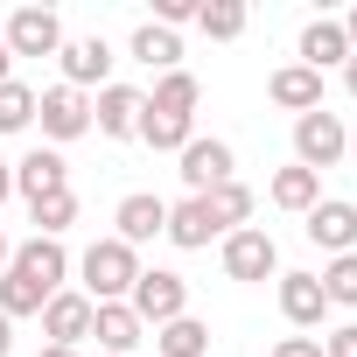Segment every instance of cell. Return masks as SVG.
I'll use <instances>...</instances> for the list:
<instances>
[{
	"instance_id": "cell-1",
	"label": "cell",
	"mask_w": 357,
	"mask_h": 357,
	"mask_svg": "<svg viewBox=\"0 0 357 357\" xmlns=\"http://www.w3.org/2000/svg\"><path fill=\"white\" fill-rule=\"evenodd\" d=\"M77 273H84V294H91V301H126L133 280H140V252L119 245V238H98V245L77 259Z\"/></svg>"
},
{
	"instance_id": "cell-2",
	"label": "cell",
	"mask_w": 357,
	"mask_h": 357,
	"mask_svg": "<svg viewBox=\"0 0 357 357\" xmlns=\"http://www.w3.org/2000/svg\"><path fill=\"white\" fill-rule=\"evenodd\" d=\"M126 308L140 315V329H161V322H175V315H190V280L175 273V266H140Z\"/></svg>"
},
{
	"instance_id": "cell-3",
	"label": "cell",
	"mask_w": 357,
	"mask_h": 357,
	"mask_svg": "<svg viewBox=\"0 0 357 357\" xmlns=\"http://www.w3.org/2000/svg\"><path fill=\"white\" fill-rule=\"evenodd\" d=\"M343 154H350V126H343L329 105H315V112H301V119H294V168L322 175V168H336Z\"/></svg>"
},
{
	"instance_id": "cell-4",
	"label": "cell",
	"mask_w": 357,
	"mask_h": 357,
	"mask_svg": "<svg viewBox=\"0 0 357 357\" xmlns=\"http://www.w3.org/2000/svg\"><path fill=\"white\" fill-rule=\"evenodd\" d=\"M36 119H43V140L50 147H70V140L91 133V98L70 91V84H50V91H36Z\"/></svg>"
},
{
	"instance_id": "cell-5",
	"label": "cell",
	"mask_w": 357,
	"mask_h": 357,
	"mask_svg": "<svg viewBox=\"0 0 357 357\" xmlns=\"http://www.w3.org/2000/svg\"><path fill=\"white\" fill-rule=\"evenodd\" d=\"M225 273H231V280H273V273H280V245H273V231H259V225L225 231Z\"/></svg>"
},
{
	"instance_id": "cell-6",
	"label": "cell",
	"mask_w": 357,
	"mask_h": 357,
	"mask_svg": "<svg viewBox=\"0 0 357 357\" xmlns=\"http://www.w3.org/2000/svg\"><path fill=\"white\" fill-rule=\"evenodd\" d=\"M301 231H308V245H322L329 259H343V252H357V204L350 197H322L301 218Z\"/></svg>"
},
{
	"instance_id": "cell-7",
	"label": "cell",
	"mask_w": 357,
	"mask_h": 357,
	"mask_svg": "<svg viewBox=\"0 0 357 357\" xmlns=\"http://www.w3.org/2000/svg\"><path fill=\"white\" fill-rule=\"evenodd\" d=\"M0 43H8V56H56L63 50V22L50 8H15L8 29H0Z\"/></svg>"
},
{
	"instance_id": "cell-8",
	"label": "cell",
	"mask_w": 357,
	"mask_h": 357,
	"mask_svg": "<svg viewBox=\"0 0 357 357\" xmlns=\"http://www.w3.org/2000/svg\"><path fill=\"white\" fill-rule=\"evenodd\" d=\"M63 190H70V161L56 147H29L15 161V197L22 204H43V197H63Z\"/></svg>"
},
{
	"instance_id": "cell-9",
	"label": "cell",
	"mask_w": 357,
	"mask_h": 357,
	"mask_svg": "<svg viewBox=\"0 0 357 357\" xmlns=\"http://www.w3.org/2000/svg\"><path fill=\"white\" fill-rule=\"evenodd\" d=\"M22 280H36L43 294H63V280H70V252H63V238H29V245H15V259H8Z\"/></svg>"
},
{
	"instance_id": "cell-10",
	"label": "cell",
	"mask_w": 357,
	"mask_h": 357,
	"mask_svg": "<svg viewBox=\"0 0 357 357\" xmlns=\"http://www.w3.org/2000/svg\"><path fill=\"white\" fill-rule=\"evenodd\" d=\"M43 336H50V343L84 350V343H91V294H84V287L50 294V301H43Z\"/></svg>"
},
{
	"instance_id": "cell-11",
	"label": "cell",
	"mask_w": 357,
	"mask_h": 357,
	"mask_svg": "<svg viewBox=\"0 0 357 357\" xmlns=\"http://www.w3.org/2000/svg\"><path fill=\"white\" fill-rule=\"evenodd\" d=\"M175 161H183V183H190V197H211L218 183H231V168H238V161H231V147H225V140H204V133H197L183 154H175Z\"/></svg>"
},
{
	"instance_id": "cell-12",
	"label": "cell",
	"mask_w": 357,
	"mask_h": 357,
	"mask_svg": "<svg viewBox=\"0 0 357 357\" xmlns=\"http://www.w3.org/2000/svg\"><path fill=\"white\" fill-rule=\"evenodd\" d=\"M112 225H119V231H112V238H119V245H133V252H140V245H147V238H161V231H168V204H161V197H154V190H133V197H126V204H119V211H112Z\"/></svg>"
},
{
	"instance_id": "cell-13",
	"label": "cell",
	"mask_w": 357,
	"mask_h": 357,
	"mask_svg": "<svg viewBox=\"0 0 357 357\" xmlns=\"http://www.w3.org/2000/svg\"><path fill=\"white\" fill-rule=\"evenodd\" d=\"M63 56V84L70 91H105V77H112V50H105V36H77V43H63L56 50Z\"/></svg>"
},
{
	"instance_id": "cell-14",
	"label": "cell",
	"mask_w": 357,
	"mask_h": 357,
	"mask_svg": "<svg viewBox=\"0 0 357 357\" xmlns=\"http://www.w3.org/2000/svg\"><path fill=\"white\" fill-rule=\"evenodd\" d=\"M91 336H98L105 357H133L147 329H140V315H133L126 301H91Z\"/></svg>"
},
{
	"instance_id": "cell-15",
	"label": "cell",
	"mask_w": 357,
	"mask_h": 357,
	"mask_svg": "<svg viewBox=\"0 0 357 357\" xmlns=\"http://www.w3.org/2000/svg\"><path fill=\"white\" fill-rule=\"evenodd\" d=\"M91 126H98L105 140H133V133H140V91H133V84H105V91L91 98Z\"/></svg>"
},
{
	"instance_id": "cell-16",
	"label": "cell",
	"mask_w": 357,
	"mask_h": 357,
	"mask_svg": "<svg viewBox=\"0 0 357 357\" xmlns=\"http://www.w3.org/2000/svg\"><path fill=\"white\" fill-rule=\"evenodd\" d=\"M168 245H183V252H204L211 238H225L218 231V218H211V204L204 197H183V204H168V231H161Z\"/></svg>"
},
{
	"instance_id": "cell-17",
	"label": "cell",
	"mask_w": 357,
	"mask_h": 357,
	"mask_svg": "<svg viewBox=\"0 0 357 357\" xmlns=\"http://www.w3.org/2000/svg\"><path fill=\"white\" fill-rule=\"evenodd\" d=\"M294 56H301V70H315V77H322L329 63H350V36H343V22L315 15V22L301 29V50H294Z\"/></svg>"
},
{
	"instance_id": "cell-18",
	"label": "cell",
	"mask_w": 357,
	"mask_h": 357,
	"mask_svg": "<svg viewBox=\"0 0 357 357\" xmlns=\"http://www.w3.org/2000/svg\"><path fill=\"white\" fill-rule=\"evenodd\" d=\"M266 98H273L280 112H294V119H301V112H315V105H322V77H315V70H301V63H280V70L266 77Z\"/></svg>"
},
{
	"instance_id": "cell-19",
	"label": "cell",
	"mask_w": 357,
	"mask_h": 357,
	"mask_svg": "<svg viewBox=\"0 0 357 357\" xmlns=\"http://www.w3.org/2000/svg\"><path fill=\"white\" fill-rule=\"evenodd\" d=\"M280 315H287L294 329H315V322L329 315L322 280H315V273H280Z\"/></svg>"
},
{
	"instance_id": "cell-20",
	"label": "cell",
	"mask_w": 357,
	"mask_h": 357,
	"mask_svg": "<svg viewBox=\"0 0 357 357\" xmlns=\"http://www.w3.org/2000/svg\"><path fill=\"white\" fill-rule=\"evenodd\" d=\"M133 140H147L154 154H183L190 140H197V119H175V112H154L147 98H140V133Z\"/></svg>"
},
{
	"instance_id": "cell-21",
	"label": "cell",
	"mask_w": 357,
	"mask_h": 357,
	"mask_svg": "<svg viewBox=\"0 0 357 357\" xmlns=\"http://www.w3.org/2000/svg\"><path fill=\"white\" fill-rule=\"evenodd\" d=\"M126 50H133V63H147V70H161V77L183 70V36H168V29H154V22H140Z\"/></svg>"
},
{
	"instance_id": "cell-22",
	"label": "cell",
	"mask_w": 357,
	"mask_h": 357,
	"mask_svg": "<svg viewBox=\"0 0 357 357\" xmlns=\"http://www.w3.org/2000/svg\"><path fill=\"white\" fill-rule=\"evenodd\" d=\"M147 105H154V112H175V119H197V105H204V84H197L190 70H168V77H154Z\"/></svg>"
},
{
	"instance_id": "cell-23",
	"label": "cell",
	"mask_w": 357,
	"mask_h": 357,
	"mask_svg": "<svg viewBox=\"0 0 357 357\" xmlns=\"http://www.w3.org/2000/svg\"><path fill=\"white\" fill-rule=\"evenodd\" d=\"M266 197H273L280 211H294V218H308V211L322 204V175H308V168H294V161H287V168L273 175V190H266Z\"/></svg>"
},
{
	"instance_id": "cell-24",
	"label": "cell",
	"mask_w": 357,
	"mask_h": 357,
	"mask_svg": "<svg viewBox=\"0 0 357 357\" xmlns=\"http://www.w3.org/2000/svg\"><path fill=\"white\" fill-rule=\"evenodd\" d=\"M204 350H211V322L197 315H175L154 329V357H204Z\"/></svg>"
},
{
	"instance_id": "cell-25",
	"label": "cell",
	"mask_w": 357,
	"mask_h": 357,
	"mask_svg": "<svg viewBox=\"0 0 357 357\" xmlns=\"http://www.w3.org/2000/svg\"><path fill=\"white\" fill-rule=\"evenodd\" d=\"M245 0H204V8H197V29L211 36V43H238L245 36Z\"/></svg>"
},
{
	"instance_id": "cell-26",
	"label": "cell",
	"mask_w": 357,
	"mask_h": 357,
	"mask_svg": "<svg viewBox=\"0 0 357 357\" xmlns=\"http://www.w3.org/2000/svg\"><path fill=\"white\" fill-rule=\"evenodd\" d=\"M204 204H211V218H218V231H238V225H252V190L238 183V175H231V183H218V190H211Z\"/></svg>"
},
{
	"instance_id": "cell-27",
	"label": "cell",
	"mask_w": 357,
	"mask_h": 357,
	"mask_svg": "<svg viewBox=\"0 0 357 357\" xmlns=\"http://www.w3.org/2000/svg\"><path fill=\"white\" fill-rule=\"evenodd\" d=\"M43 301H50V294H43L36 280H22L15 266L0 273V315H8V322H22V315H43Z\"/></svg>"
},
{
	"instance_id": "cell-28",
	"label": "cell",
	"mask_w": 357,
	"mask_h": 357,
	"mask_svg": "<svg viewBox=\"0 0 357 357\" xmlns=\"http://www.w3.org/2000/svg\"><path fill=\"white\" fill-rule=\"evenodd\" d=\"M322 294H329V308H357V252H343V259H329L322 273Z\"/></svg>"
},
{
	"instance_id": "cell-29",
	"label": "cell",
	"mask_w": 357,
	"mask_h": 357,
	"mask_svg": "<svg viewBox=\"0 0 357 357\" xmlns=\"http://www.w3.org/2000/svg\"><path fill=\"white\" fill-rule=\"evenodd\" d=\"M29 119H36V91L22 77H8V84H0V133H22Z\"/></svg>"
},
{
	"instance_id": "cell-30",
	"label": "cell",
	"mask_w": 357,
	"mask_h": 357,
	"mask_svg": "<svg viewBox=\"0 0 357 357\" xmlns=\"http://www.w3.org/2000/svg\"><path fill=\"white\" fill-rule=\"evenodd\" d=\"M29 218L43 225V238H63L70 225H77V197L63 190V197H43V204H29Z\"/></svg>"
},
{
	"instance_id": "cell-31",
	"label": "cell",
	"mask_w": 357,
	"mask_h": 357,
	"mask_svg": "<svg viewBox=\"0 0 357 357\" xmlns=\"http://www.w3.org/2000/svg\"><path fill=\"white\" fill-rule=\"evenodd\" d=\"M197 8H204V0H154V29H183V22H197Z\"/></svg>"
},
{
	"instance_id": "cell-32",
	"label": "cell",
	"mask_w": 357,
	"mask_h": 357,
	"mask_svg": "<svg viewBox=\"0 0 357 357\" xmlns=\"http://www.w3.org/2000/svg\"><path fill=\"white\" fill-rule=\"evenodd\" d=\"M322 357H357V322H343V329L322 343Z\"/></svg>"
},
{
	"instance_id": "cell-33",
	"label": "cell",
	"mask_w": 357,
	"mask_h": 357,
	"mask_svg": "<svg viewBox=\"0 0 357 357\" xmlns=\"http://www.w3.org/2000/svg\"><path fill=\"white\" fill-rule=\"evenodd\" d=\"M273 357H322V343H315V336H280Z\"/></svg>"
},
{
	"instance_id": "cell-34",
	"label": "cell",
	"mask_w": 357,
	"mask_h": 357,
	"mask_svg": "<svg viewBox=\"0 0 357 357\" xmlns=\"http://www.w3.org/2000/svg\"><path fill=\"white\" fill-rule=\"evenodd\" d=\"M15 197V161H0V204Z\"/></svg>"
},
{
	"instance_id": "cell-35",
	"label": "cell",
	"mask_w": 357,
	"mask_h": 357,
	"mask_svg": "<svg viewBox=\"0 0 357 357\" xmlns=\"http://www.w3.org/2000/svg\"><path fill=\"white\" fill-rule=\"evenodd\" d=\"M0 357H15V322L0 315Z\"/></svg>"
},
{
	"instance_id": "cell-36",
	"label": "cell",
	"mask_w": 357,
	"mask_h": 357,
	"mask_svg": "<svg viewBox=\"0 0 357 357\" xmlns=\"http://www.w3.org/2000/svg\"><path fill=\"white\" fill-rule=\"evenodd\" d=\"M36 357H84V350H70V343H43Z\"/></svg>"
},
{
	"instance_id": "cell-37",
	"label": "cell",
	"mask_w": 357,
	"mask_h": 357,
	"mask_svg": "<svg viewBox=\"0 0 357 357\" xmlns=\"http://www.w3.org/2000/svg\"><path fill=\"white\" fill-rule=\"evenodd\" d=\"M343 91L357 98V50H350V63H343Z\"/></svg>"
},
{
	"instance_id": "cell-38",
	"label": "cell",
	"mask_w": 357,
	"mask_h": 357,
	"mask_svg": "<svg viewBox=\"0 0 357 357\" xmlns=\"http://www.w3.org/2000/svg\"><path fill=\"white\" fill-rule=\"evenodd\" d=\"M15 77V56H8V43H0V84H8Z\"/></svg>"
},
{
	"instance_id": "cell-39",
	"label": "cell",
	"mask_w": 357,
	"mask_h": 357,
	"mask_svg": "<svg viewBox=\"0 0 357 357\" xmlns=\"http://www.w3.org/2000/svg\"><path fill=\"white\" fill-rule=\"evenodd\" d=\"M343 36H350V50H357V8H350V15H343Z\"/></svg>"
},
{
	"instance_id": "cell-40",
	"label": "cell",
	"mask_w": 357,
	"mask_h": 357,
	"mask_svg": "<svg viewBox=\"0 0 357 357\" xmlns=\"http://www.w3.org/2000/svg\"><path fill=\"white\" fill-rule=\"evenodd\" d=\"M8 259H15V245H8V231H0V273H8Z\"/></svg>"
},
{
	"instance_id": "cell-41",
	"label": "cell",
	"mask_w": 357,
	"mask_h": 357,
	"mask_svg": "<svg viewBox=\"0 0 357 357\" xmlns=\"http://www.w3.org/2000/svg\"><path fill=\"white\" fill-rule=\"evenodd\" d=\"M350 154H357V126H350Z\"/></svg>"
}]
</instances>
